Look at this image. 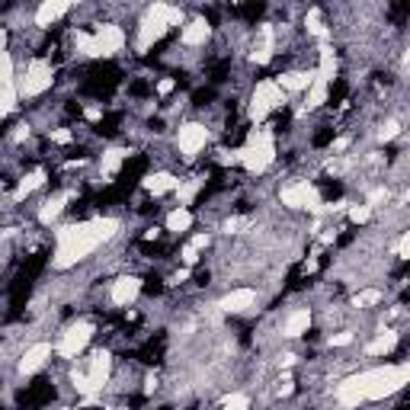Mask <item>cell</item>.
I'll return each instance as SVG.
<instances>
[{
    "label": "cell",
    "instance_id": "cell-1",
    "mask_svg": "<svg viewBox=\"0 0 410 410\" xmlns=\"http://www.w3.org/2000/svg\"><path fill=\"white\" fill-rule=\"evenodd\" d=\"M410 382V365L407 362H388V365H372L356 375L343 378L337 384V404L346 410H356L362 404L388 401V397L401 394Z\"/></svg>",
    "mask_w": 410,
    "mask_h": 410
},
{
    "label": "cell",
    "instance_id": "cell-2",
    "mask_svg": "<svg viewBox=\"0 0 410 410\" xmlns=\"http://www.w3.org/2000/svg\"><path fill=\"white\" fill-rule=\"evenodd\" d=\"M122 221L119 218H87V221H70L55 231V253H51V269L64 273V269L77 266L87 260L96 247L109 243L119 234Z\"/></svg>",
    "mask_w": 410,
    "mask_h": 410
},
{
    "label": "cell",
    "instance_id": "cell-3",
    "mask_svg": "<svg viewBox=\"0 0 410 410\" xmlns=\"http://www.w3.org/2000/svg\"><path fill=\"white\" fill-rule=\"evenodd\" d=\"M237 164L247 173H266L275 164V135L269 128H260L247 138V144L237 147Z\"/></svg>",
    "mask_w": 410,
    "mask_h": 410
},
{
    "label": "cell",
    "instance_id": "cell-4",
    "mask_svg": "<svg viewBox=\"0 0 410 410\" xmlns=\"http://www.w3.org/2000/svg\"><path fill=\"white\" fill-rule=\"evenodd\" d=\"M179 19H183V13H179V6L154 4L151 10L144 13V19H141V26H138V42H135V48H138V51H147L154 42H160V38H164V32L170 29L173 23H179Z\"/></svg>",
    "mask_w": 410,
    "mask_h": 410
},
{
    "label": "cell",
    "instance_id": "cell-5",
    "mask_svg": "<svg viewBox=\"0 0 410 410\" xmlns=\"http://www.w3.org/2000/svg\"><path fill=\"white\" fill-rule=\"evenodd\" d=\"M279 106H285V93L279 90L275 80H260L250 96V106H247V115L250 122H263L269 112H275Z\"/></svg>",
    "mask_w": 410,
    "mask_h": 410
},
{
    "label": "cell",
    "instance_id": "cell-6",
    "mask_svg": "<svg viewBox=\"0 0 410 410\" xmlns=\"http://www.w3.org/2000/svg\"><path fill=\"white\" fill-rule=\"evenodd\" d=\"M51 83H55V70H51L48 61H32L29 68H26L23 77H16V93L19 100H36V96H42L45 90H51Z\"/></svg>",
    "mask_w": 410,
    "mask_h": 410
},
{
    "label": "cell",
    "instance_id": "cell-7",
    "mask_svg": "<svg viewBox=\"0 0 410 410\" xmlns=\"http://www.w3.org/2000/svg\"><path fill=\"white\" fill-rule=\"evenodd\" d=\"M90 340H93V324L90 320H77V324H70L61 333V340L55 343V352L61 359H77L90 346Z\"/></svg>",
    "mask_w": 410,
    "mask_h": 410
},
{
    "label": "cell",
    "instance_id": "cell-8",
    "mask_svg": "<svg viewBox=\"0 0 410 410\" xmlns=\"http://www.w3.org/2000/svg\"><path fill=\"white\" fill-rule=\"evenodd\" d=\"M205 144H209V128H205L202 122H186V125H179L177 147H179V154H183V160H196L199 154L205 151Z\"/></svg>",
    "mask_w": 410,
    "mask_h": 410
},
{
    "label": "cell",
    "instance_id": "cell-9",
    "mask_svg": "<svg viewBox=\"0 0 410 410\" xmlns=\"http://www.w3.org/2000/svg\"><path fill=\"white\" fill-rule=\"evenodd\" d=\"M279 202L285 205V209H317L320 199H317V189H314L308 179H298V183H288L279 189Z\"/></svg>",
    "mask_w": 410,
    "mask_h": 410
},
{
    "label": "cell",
    "instance_id": "cell-10",
    "mask_svg": "<svg viewBox=\"0 0 410 410\" xmlns=\"http://www.w3.org/2000/svg\"><path fill=\"white\" fill-rule=\"evenodd\" d=\"M93 48H96V58H112L119 55L122 48H125V29L122 26H100V29L93 32Z\"/></svg>",
    "mask_w": 410,
    "mask_h": 410
},
{
    "label": "cell",
    "instance_id": "cell-11",
    "mask_svg": "<svg viewBox=\"0 0 410 410\" xmlns=\"http://www.w3.org/2000/svg\"><path fill=\"white\" fill-rule=\"evenodd\" d=\"M256 301H260L256 288L243 285V288H231L228 295H221V298H218V308H221L224 314H247L256 308Z\"/></svg>",
    "mask_w": 410,
    "mask_h": 410
},
{
    "label": "cell",
    "instance_id": "cell-12",
    "mask_svg": "<svg viewBox=\"0 0 410 410\" xmlns=\"http://www.w3.org/2000/svg\"><path fill=\"white\" fill-rule=\"evenodd\" d=\"M138 295H141V279H138V275H119V279L109 285V301H112L115 308L135 305Z\"/></svg>",
    "mask_w": 410,
    "mask_h": 410
},
{
    "label": "cell",
    "instance_id": "cell-13",
    "mask_svg": "<svg viewBox=\"0 0 410 410\" xmlns=\"http://www.w3.org/2000/svg\"><path fill=\"white\" fill-rule=\"evenodd\" d=\"M51 352H55V346L45 343V340H38V343H32L29 349L23 352V359H19V375H36L38 369H45V362L51 359Z\"/></svg>",
    "mask_w": 410,
    "mask_h": 410
},
{
    "label": "cell",
    "instance_id": "cell-14",
    "mask_svg": "<svg viewBox=\"0 0 410 410\" xmlns=\"http://www.w3.org/2000/svg\"><path fill=\"white\" fill-rule=\"evenodd\" d=\"M314 77H317V70H285V74L275 77V83H279L282 93H305L314 83Z\"/></svg>",
    "mask_w": 410,
    "mask_h": 410
},
{
    "label": "cell",
    "instance_id": "cell-15",
    "mask_svg": "<svg viewBox=\"0 0 410 410\" xmlns=\"http://www.w3.org/2000/svg\"><path fill=\"white\" fill-rule=\"evenodd\" d=\"M68 10H70L68 0H42L36 10V26L38 29H48V26H55Z\"/></svg>",
    "mask_w": 410,
    "mask_h": 410
},
{
    "label": "cell",
    "instance_id": "cell-16",
    "mask_svg": "<svg viewBox=\"0 0 410 410\" xmlns=\"http://www.w3.org/2000/svg\"><path fill=\"white\" fill-rule=\"evenodd\" d=\"M211 36V26L205 23V19H189V23L179 29V42L186 45V48H199V45H205Z\"/></svg>",
    "mask_w": 410,
    "mask_h": 410
},
{
    "label": "cell",
    "instance_id": "cell-17",
    "mask_svg": "<svg viewBox=\"0 0 410 410\" xmlns=\"http://www.w3.org/2000/svg\"><path fill=\"white\" fill-rule=\"evenodd\" d=\"M308 327H311V311H308V308H295V311L282 320V337L295 340V337H301V333H308Z\"/></svg>",
    "mask_w": 410,
    "mask_h": 410
},
{
    "label": "cell",
    "instance_id": "cell-18",
    "mask_svg": "<svg viewBox=\"0 0 410 410\" xmlns=\"http://www.w3.org/2000/svg\"><path fill=\"white\" fill-rule=\"evenodd\" d=\"M177 186H179V179L167 170H157V173H151V177H144V189L151 192L154 199L167 196V192H177Z\"/></svg>",
    "mask_w": 410,
    "mask_h": 410
},
{
    "label": "cell",
    "instance_id": "cell-19",
    "mask_svg": "<svg viewBox=\"0 0 410 410\" xmlns=\"http://www.w3.org/2000/svg\"><path fill=\"white\" fill-rule=\"evenodd\" d=\"M192 211L189 209H183V205H177L173 211H167V221H164V228L170 231V234H186V231L192 228Z\"/></svg>",
    "mask_w": 410,
    "mask_h": 410
},
{
    "label": "cell",
    "instance_id": "cell-20",
    "mask_svg": "<svg viewBox=\"0 0 410 410\" xmlns=\"http://www.w3.org/2000/svg\"><path fill=\"white\" fill-rule=\"evenodd\" d=\"M125 157H128L125 147H109V151L100 157V177H102V179L115 177V173H119V167L125 164Z\"/></svg>",
    "mask_w": 410,
    "mask_h": 410
},
{
    "label": "cell",
    "instance_id": "cell-21",
    "mask_svg": "<svg viewBox=\"0 0 410 410\" xmlns=\"http://www.w3.org/2000/svg\"><path fill=\"white\" fill-rule=\"evenodd\" d=\"M397 340H401L397 330H382L369 346H365V356H391L394 346H397Z\"/></svg>",
    "mask_w": 410,
    "mask_h": 410
},
{
    "label": "cell",
    "instance_id": "cell-22",
    "mask_svg": "<svg viewBox=\"0 0 410 410\" xmlns=\"http://www.w3.org/2000/svg\"><path fill=\"white\" fill-rule=\"evenodd\" d=\"M337 68H340V64H337V51H333L330 45H320V61H317V68H314V70H317V77L324 83H330L333 77H337Z\"/></svg>",
    "mask_w": 410,
    "mask_h": 410
},
{
    "label": "cell",
    "instance_id": "cell-23",
    "mask_svg": "<svg viewBox=\"0 0 410 410\" xmlns=\"http://www.w3.org/2000/svg\"><path fill=\"white\" fill-rule=\"evenodd\" d=\"M70 199V192H58V196H51V199H45L42 202V209H38V221L42 224H51L58 215L64 211V202Z\"/></svg>",
    "mask_w": 410,
    "mask_h": 410
},
{
    "label": "cell",
    "instance_id": "cell-24",
    "mask_svg": "<svg viewBox=\"0 0 410 410\" xmlns=\"http://www.w3.org/2000/svg\"><path fill=\"white\" fill-rule=\"evenodd\" d=\"M42 183H45V170H32V173H26V177L16 183V189H13V202H23V199L29 196L32 189H38Z\"/></svg>",
    "mask_w": 410,
    "mask_h": 410
},
{
    "label": "cell",
    "instance_id": "cell-25",
    "mask_svg": "<svg viewBox=\"0 0 410 410\" xmlns=\"http://www.w3.org/2000/svg\"><path fill=\"white\" fill-rule=\"evenodd\" d=\"M327 90H330V83H324L320 77H314V83L305 90V109H320V106H324Z\"/></svg>",
    "mask_w": 410,
    "mask_h": 410
},
{
    "label": "cell",
    "instance_id": "cell-26",
    "mask_svg": "<svg viewBox=\"0 0 410 410\" xmlns=\"http://www.w3.org/2000/svg\"><path fill=\"white\" fill-rule=\"evenodd\" d=\"M253 64H269V58H273V29L269 26H263L260 29V45L253 48Z\"/></svg>",
    "mask_w": 410,
    "mask_h": 410
},
{
    "label": "cell",
    "instance_id": "cell-27",
    "mask_svg": "<svg viewBox=\"0 0 410 410\" xmlns=\"http://www.w3.org/2000/svg\"><path fill=\"white\" fill-rule=\"evenodd\" d=\"M4 87H16V64H13V55L0 45V90Z\"/></svg>",
    "mask_w": 410,
    "mask_h": 410
},
{
    "label": "cell",
    "instance_id": "cell-28",
    "mask_svg": "<svg viewBox=\"0 0 410 410\" xmlns=\"http://www.w3.org/2000/svg\"><path fill=\"white\" fill-rule=\"evenodd\" d=\"M16 106H19L16 87H4V90H0V119H6V115H10Z\"/></svg>",
    "mask_w": 410,
    "mask_h": 410
},
{
    "label": "cell",
    "instance_id": "cell-29",
    "mask_svg": "<svg viewBox=\"0 0 410 410\" xmlns=\"http://www.w3.org/2000/svg\"><path fill=\"white\" fill-rule=\"evenodd\" d=\"M378 301H384V292H378V288H365V292L352 295V308H372Z\"/></svg>",
    "mask_w": 410,
    "mask_h": 410
},
{
    "label": "cell",
    "instance_id": "cell-30",
    "mask_svg": "<svg viewBox=\"0 0 410 410\" xmlns=\"http://www.w3.org/2000/svg\"><path fill=\"white\" fill-rule=\"evenodd\" d=\"M199 186H202V179H189V183H179L177 186V199H179V205H183V209L192 202V199H196Z\"/></svg>",
    "mask_w": 410,
    "mask_h": 410
},
{
    "label": "cell",
    "instance_id": "cell-31",
    "mask_svg": "<svg viewBox=\"0 0 410 410\" xmlns=\"http://www.w3.org/2000/svg\"><path fill=\"white\" fill-rule=\"evenodd\" d=\"M221 410H250V394H243V391H234V394H228L221 401Z\"/></svg>",
    "mask_w": 410,
    "mask_h": 410
},
{
    "label": "cell",
    "instance_id": "cell-32",
    "mask_svg": "<svg viewBox=\"0 0 410 410\" xmlns=\"http://www.w3.org/2000/svg\"><path fill=\"white\" fill-rule=\"evenodd\" d=\"M305 26H308V32H314V36H320V38L327 36V29H324V19H320V10H308Z\"/></svg>",
    "mask_w": 410,
    "mask_h": 410
},
{
    "label": "cell",
    "instance_id": "cell-33",
    "mask_svg": "<svg viewBox=\"0 0 410 410\" xmlns=\"http://www.w3.org/2000/svg\"><path fill=\"white\" fill-rule=\"evenodd\" d=\"M372 211H375V209H369V205L362 202V205H349V209H346V215H349L352 224H365L372 218Z\"/></svg>",
    "mask_w": 410,
    "mask_h": 410
},
{
    "label": "cell",
    "instance_id": "cell-34",
    "mask_svg": "<svg viewBox=\"0 0 410 410\" xmlns=\"http://www.w3.org/2000/svg\"><path fill=\"white\" fill-rule=\"evenodd\" d=\"M397 135H401V122L397 119H388L382 125V132H378V141H391V138H397Z\"/></svg>",
    "mask_w": 410,
    "mask_h": 410
},
{
    "label": "cell",
    "instance_id": "cell-35",
    "mask_svg": "<svg viewBox=\"0 0 410 410\" xmlns=\"http://www.w3.org/2000/svg\"><path fill=\"white\" fill-rule=\"evenodd\" d=\"M352 330H340V333H330V346H349L352 343Z\"/></svg>",
    "mask_w": 410,
    "mask_h": 410
},
{
    "label": "cell",
    "instance_id": "cell-36",
    "mask_svg": "<svg viewBox=\"0 0 410 410\" xmlns=\"http://www.w3.org/2000/svg\"><path fill=\"white\" fill-rule=\"evenodd\" d=\"M51 141H55V144H70L74 135H70L68 128H51Z\"/></svg>",
    "mask_w": 410,
    "mask_h": 410
},
{
    "label": "cell",
    "instance_id": "cell-37",
    "mask_svg": "<svg viewBox=\"0 0 410 410\" xmlns=\"http://www.w3.org/2000/svg\"><path fill=\"white\" fill-rule=\"evenodd\" d=\"M179 260H183V263H186V266H192V263H196V260H199V250H196V247H192V243H186V247H183V250H179Z\"/></svg>",
    "mask_w": 410,
    "mask_h": 410
},
{
    "label": "cell",
    "instance_id": "cell-38",
    "mask_svg": "<svg viewBox=\"0 0 410 410\" xmlns=\"http://www.w3.org/2000/svg\"><path fill=\"white\" fill-rule=\"evenodd\" d=\"M275 391H279L282 397H288V394H292V391H295V382L285 375V378H282V382H279V388H275Z\"/></svg>",
    "mask_w": 410,
    "mask_h": 410
},
{
    "label": "cell",
    "instance_id": "cell-39",
    "mask_svg": "<svg viewBox=\"0 0 410 410\" xmlns=\"http://www.w3.org/2000/svg\"><path fill=\"white\" fill-rule=\"evenodd\" d=\"M173 87H177V80H170V77H164V80L157 83V93H160V96H167V93H170V90H173Z\"/></svg>",
    "mask_w": 410,
    "mask_h": 410
},
{
    "label": "cell",
    "instance_id": "cell-40",
    "mask_svg": "<svg viewBox=\"0 0 410 410\" xmlns=\"http://www.w3.org/2000/svg\"><path fill=\"white\" fill-rule=\"evenodd\" d=\"M189 243H192V247H196V250H205V247H209V234H196Z\"/></svg>",
    "mask_w": 410,
    "mask_h": 410
},
{
    "label": "cell",
    "instance_id": "cell-41",
    "mask_svg": "<svg viewBox=\"0 0 410 410\" xmlns=\"http://www.w3.org/2000/svg\"><path fill=\"white\" fill-rule=\"evenodd\" d=\"M83 115H87L90 122H96V119L102 115V109H100V106H87V112H83Z\"/></svg>",
    "mask_w": 410,
    "mask_h": 410
}]
</instances>
